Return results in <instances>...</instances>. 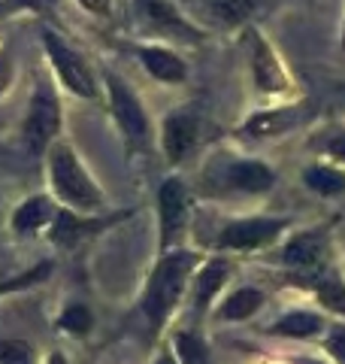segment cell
Returning a JSON list of instances; mask_svg holds the SVG:
<instances>
[{
  "instance_id": "cell-1",
  "label": "cell",
  "mask_w": 345,
  "mask_h": 364,
  "mask_svg": "<svg viewBox=\"0 0 345 364\" xmlns=\"http://www.w3.org/2000/svg\"><path fill=\"white\" fill-rule=\"evenodd\" d=\"M197 261L200 255L191 252V249H176V252L160 255L143 291V313L148 318V325H152V331H160L167 325V318L176 310Z\"/></svg>"
},
{
  "instance_id": "cell-2",
  "label": "cell",
  "mask_w": 345,
  "mask_h": 364,
  "mask_svg": "<svg viewBox=\"0 0 345 364\" xmlns=\"http://www.w3.org/2000/svg\"><path fill=\"white\" fill-rule=\"evenodd\" d=\"M49 179H52L55 195L76 210H100L103 200H106L103 191L97 188V182L79 164L76 152L67 143L49 146Z\"/></svg>"
},
{
  "instance_id": "cell-3",
  "label": "cell",
  "mask_w": 345,
  "mask_h": 364,
  "mask_svg": "<svg viewBox=\"0 0 345 364\" xmlns=\"http://www.w3.org/2000/svg\"><path fill=\"white\" fill-rule=\"evenodd\" d=\"M243 49L251 67V79H255V88L261 95H288L294 88L291 73L285 70L282 58L275 55V49L270 46V40L263 37L258 28H248L243 37Z\"/></svg>"
},
{
  "instance_id": "cell-4",
  "label": "cell",
  "mask_w": 345,
  "mask_h": 364,
  "mask_svg": "<svg viewBox=\"0 0 345 364\" xmlns=\"http://www.w3.org/2000/svg\"><path fill=\"white\" fill-rule=\"evenodd\" d=\"M291 228L288 219H273V215H251V219H236L224 225L215 237V249L227 252H258V249L273 246Z\"/></svg>"
},
{
  "instance_id": "cell-5",
  "label": "cell",
  "mask_w": 345,
  "mask_h": 364,
  "mask_svg": "<svg viewBox=\"0 0 345 364\" xmlns=\"http://www.w3.org/2000/svg\"><path fill=\"white\" fill-rule=\"evenodd\" d=\"M58 131H61V104H58L55 91L49 85H40L37 95L31 97L28 119H25V140L31 152H45L55 143Z\"/></svg>"
},
{
  "instance_id": "cell-6",
  "label": "cell",
  "mask_w": 345,
  "mask_h": 364,
  "mask_svg": "<svg viewBox=\"0 0 345 364\" xmlns=\"http://www.w3.org/2000/svg\"><path fill=\"white\" fill-rule=\"evenodd\" d=\"M191 195L188 186L179 176H167L158 188V219H160V249H167L179 240V234L188 225Z\"/></svg>"
},
{
  "instance_id": "cell-7",
  "label": "cell",
  "mask_w": 345,
  "mask_h": 364,
  "mask_svg": "<svg viewBox=\"0 0 345 364\" xmlns=\"http://www.w3.org/2000/svg\"><path fill=\"white\" fill-rule=\"evenodd\" d=\"M327 255H330V237L324 231H300L288 237L285 246L279 249L282 264L306 279L327 267Z\"/></svg>"
},
{
  "instance_id": "cell-8",
  "label": "cell",
  "mask_w": 345,
  "mask_h": 364,
  "mask_svg": "<svg viewBox=\"0 0 345 364\" xmlns=\"http://www.w3.org/2000/svg\"><path fill=\"white\" fill-rule=\"evenodd\" d=\"M45 52H49V58H52V67L58 70V76H61V82L73 91V95L79 97H97V85H94V76H91L88 70V64L79 58V55L70 49L67 43H61L55 37L52 31H45Z\"/></svg>"
},
{
  "instance_id": "cell-9",
  "label": "cell",
  "mask_w": 345,
  "mask_h": 364,
  "mask_svg": "<svg viewBox=\"0 0 345 364\" xmlns=\"http://www.w3.org/2000/svg\"><path fill=\"white\" fill-rule=\"evenodd\" d=\"M106 85H109L112 116H115V122H119L121 134L128 136L131 143H146L148 140V119H146V109L140 104V97H136L115 73L106 76Z\"/></svg>"
},
{
  "instance_id": "cell-10",
  "label": "cell",
  "mask_w": 345,
  "mask_h": 364,
  "mask_svg": "<svg viewBox=\"0 0 345 364\" xmlns=\"http://www.w3.org/2000/svg\"><path fill=\"white\" fill-rule=\"evenodd\" d=\"M221 186L227 191H239V195H267L275 186V173L270 164L255 161V158H234L221 167Z\"/></svg>"
},
{
  "instance_id": "cell-11",
  "label": "cell",
  "mask_w": 345,
  "mask_h": 364,
  "mask_svg": "<svg viewBox=\"0 0 345 364\" xmlns=\"http://www.w3.org/2000/svg\"><path fill=\"white\" fill-rule=\"evenodd\" d=\"M136 13H140V18L158 33L182 37V40H200V31L194 28L170 0H136Z\"/></svg>"
},
{
  "instance_id": "cell-12",
  "label": "cell",
  "mask_w": 345,
  "mask_h": 364,
  "mask_svg": "<svg viewBox=\"0 0 345 364\" xmlns=\"http://www.w3.org/2000/svg\"><path fill=\"white\" fill-rule=\"evenodd\" d=\"M200 140V122L191 112H172L164 122V134H160V143H164V152L172 164L185 161L194 152V146Z\"/></svg>"
},
{
  "instance_id": "cell-13",
  "label": "cell",
  "mask_w": 345,
  "mask_h": 364,
  "mask_svg": "<svg viewBox=\"0 0 345 364\" xmlns=\"http://www.w3.org/2000/svg\"><path fill=\"white\" fill-rule=\"evenodd\" d=\"M300 122V107L285 104V107H270V109H258L255 116H248L243 124V134L255 136V140H270L285 131H291Z\"/></svg>"
},
{
  "instance_id": "cell-14",
  "label": "cell",
  "mask_w": 345,
  "mask_h": 364,
  "mask_svg": "<svg viewBox=\"0 0 345 364\" xmlns=\"http://www.w3.org/2000/svg\"><path fill=\"white\" fill-rule=\"evenodd\" d=\"M140 61L155 79H160V82L176 85V82H185V76H188L185 61H182L172 49H167V46H143Z\"/></svg>"
},
{
  "instance_id": "cell-15",
  "label": "cell",
  "mask_w": 345,
  "mask_h": 364,
  "mask_svg": "<svg viewBox=\"0 0 345 364\" xmlns=\"http://www.w3.org/2000/svg\"><path fill=\"white\" fill-rule=\"evenodd\" d=\"M327 331V322L321 313L312 310H294L285 313L282 318H275L270 325V334L275 337H291V340H309V337H321Z\"/></svg>"
},
{
  "instance_id": "cell-16",
  "label": "cell",
  "mask_w": 345,
  "mask_h": 364,
  "mask_svg": "<svg viewBox=\"0 0 345 364\" xmlns=\"http://www.w3.org/2000/svg\"><path fill=\"white\" fill-rule=\"evenodd\" d=\"M227 277H230V264H227L224 258H212V261H206L203 270L197 273V279H194V310L203 313L206 306L212 304L215 294L224 289Z\"/></svg>"
},
{
  "instance_id": "cell-17",
  "label": "cell",
  "mask_w": 345,
  "mask_h": 364,
  "mask_svg": "<svg viewBox=\"0 0 345 364\" xmlns=\"http://www.w3.org/2000/svg\"><path fill=\"white\" fill-rule=\"evenodd\" d=\"M306 286H312L315 298H318V304L324 306V310L336 313V316H345V279L339 277L336 270H330V267L318 270L315 277L306 279Z\"/></svg>"
},
{
  "instance_id": "cell-18",
  "label": "cell",
  "mask_w": 345,
  "mask_h": 364,
  "mask_svg": "<svg viewBox=\"0 0 345 364\" xmlns=\"http://www.w3.org/2000/svg\"><path fill=\"white\" fill-rule=\"evenodd\" d=\"M97 228H103V222L79 219V215L70 210H58L55 219H52V243L55 246H73V243L82 240L85 234L97 231Z\"/></svg>"
},
{
  "instance_id": "cell-19",
  "label": "cell",
  "mask_w": 345,
  "mask_h": 364,
  "mask_svg": "<svg viewBox=\"0 0 345 364\" xmlns=\"http://www.w3.org/2000/svg\"><path fill=\"white\" fill-rule=\"evenodd\" d=\"M261 306H263V291L246 286V289H236L234 294H227V301L218 306L215 316L221 318V322H246Z\"/></svg>"
},
{
  "instance_id": "cell-20",
  "label": "cell",
  "mask_w": 345,
  "mask_h": 364,
  "mask_svg": "<svg viewBox=\"0 0 345 364\" xmlns=\"http://www.w3.org/2000/svg\"><path fill=\"white\" fill-rule=\"evenodd\" d=\"M258 6H261V0H206L209 16L218 25H227V28L246 25V21L258 13Z\"/></svg>"
},
{
  "instance_id": "cell-21",
  "label": "cell",
  "mask_w": 345,
  "mask_h": 364,
  "mask_svg": "<svg viewBox=\"0 0 345 364\" xmlns=\"http://www.w3.org/2000/svg\"><path fill=\"white\" fill-rule=\"evenodd\" d=\"M55 219V207H52V200L49 198H28L21 207L16 210L13 215V228L21 234H28V231H37V228H43L45 222H52Z\"/></svg>"
},
{
  "instance_id": "cell-22",
  "label": "cell",
  "mask_w": 345,
  "mask_h": 364,
  "mask_svg": "<svg viewBox=\"0 0 345 364\" xmlns=\"http://www.w3.org/2000/svg\"><path fill=\"white\" fill-rule=\"evenodd\" d=\"M303 186L315 195H324V198H333V195H342L345 191V173L330 164H312L303 170Z\"/></svg>"
},
{
  "instance_id": "cell-23",
  "label": "cell",
  "mask_w": 345,
  "mask_h": 364,
  "mask_svg": "<svg viewBox=\"0 0 345 364\" xmlns=\"http://www.w3.org/2000/svg\"><path fill=\"white\" fill-rule=\"evenodd\" d=\"M172 346H176V355L182 364H209V346L194 331H179Z\"/></svg>"
},
{
  "instance_id": "cell-24",
  "label": "cell",
  "mask_w": 345,
  "mask_h": 364,
  "mask_svg": "<svg viewBox=\"0 0 345 364\" xmlns=\"http://www.w3.org/2000/svg\"><path fill=\"white\" fill-rule=\"evenodd\" d=\"M58 325H61L67 334H73V337H85L91 328H94V316H91V310L85 304H73V306H67V310L61 313Z\"/></svg>"
},
{
  "instance_id": "cell-25",
  "label": "cell",
  "mask_w": 345,
  "mask_h": 364,
  "mask_svg": "<svg viewBox=\"0 0 345 364\" xmlns=\"http://www.w3.org/2000/svg\"><path fill=\"white\" fill-rule=\"evenodd\" d=\"M0 364H33V349L25 340H0Z\"/></svg>"
},
{
  "instance_id": "cell-26",
  "label": "cell",
  "mask_w": 345,
  "mask_h": 364,
  "mask_svg": "<svg viewBox=\"0 0 345 364\" xmlns=\"http://www.w3.org/2000/svg\"><path fill=\"white\" fill-rule=\"evenodd\" d=\"M324 349L330 352V358L336 364H345V322L330 325L324 331Z\"/></svg>"
},
{
  "instance_id": "cell-27",
  "label": "cell",
  "mask_w": 345,
  "mask_h": 364,
  "mask_svg": "<svg viewBox=\"0 0 345 364\" xmlns=\"http://www.w3.org/2000/svg\"><path fill=\"white\" fill-rule=\"evenodd\" d=\"M49 264H40V267H33V270H28V273H21V277H16V279H4L0 282V294L4 291H16V289H25V286H31V282H40V279H45L49 277Z\"/></svg>"
},
{
  "instance_id": "cell-28",
  "label": "cell",
  "mask_w": 345,
  "mask_h": 364,
  "mask_svg": "<svg viewBox=\"0 0 345 364\" xmlns=\"http://www.w3.org/2000/svg\"><path fill=\"white\" fill-rule=\"evenodd\" d=\"M324 152L333 158V161L345 164V131H342V134H336V136H330V140L324 143Z\"/></svg>"
},
{
  "instance_id": "cell-29",
  "label": "cell",
  "mask_w": 345,
  "mask_h": 364,
  "mask_svg": "<svg viewBox=\"0 0 345 364\" xmlns=\"http://www.w3.org/2000/svg\"><path fill=\"white\" fill-rule=\"evenodd\" d=\"M13 85V58L6 52H0V95Z\"/></svg>"
},
{
  "instance_id": "cell-30",
  "label": "cell",
  "mask_w": 345,
  "mask_h": 364,
  "mask_svg": "<svg viewBox=\"0 0 345 364\" xmlns=\"http://www.w3.org/2000/svg\"><path fill=\"white\" fill-rule=\"evenodd\" d=\"M79 4L94 16H109L112 13V0H79Z\"/></svg>"
},
{
  "instance_id": "cell-31",
  "label": "cell",
  "mask_w": 345,
  "mask_h": 364,
  "mask_svg": "<svg viewBox=\"0 0 345 364\" xmlns=\"http://www.w3.org/2000/svg\"><path fill=\"white\" fill-rule=\"evenodd\" d=\"M45 364H70V361H67V358L61 355V352H55V355H52L49 361H45Z\"/></svg>"
},
{
  "instance_id": "cell-32",
  "label": "cell",
  "mask_w": 345,
  "mask_h": 364,
  "mask_svg": "<svg viewBox=\"0 0 345 364\" xmlns=\"http://www.w3.org/2000/svg\"><path fill=\"white\" fill-rule=\"evenodd\" d=\"M155 364H176V358H172V352H164V355H160Z\"/></svg>"
},
{
  "instance_id": "cell-33",
  "label": "cell",
  "mask_w": 345,
  "mask_h": 364,
  "mask_svg": "<svg viewBox=\"0 0 345 364\" xmlns=\"http://www.w3.org/2000/svg\"><path fill=\"white\" fill-rule=\"evenodd\" d=\"M294 364H327V361H318V358H297Z\"/></svg>"
},
{
  "instance_id": "cell-34",
  "label": "cell",
  "mask_w": 345,
  "mask_h": 364,
  "mask_svg": "<svg viewBox=\"0 0 345 364\" xmlns=\"http://www.w3.org/2000/svg\"><path fill=\"white\" fill-rule=\"evenodd\" d=\"M6 13H9V6H6V4H0V16H6Z\"/></svg>"
},
{
  "instance_id": "cell-35",
  "label": "cell",
  "mask_w": 345,
  "mask_h": 364,
  "mask_svg": "<svg viewBox=\"0 0 345 364\" xmlns=\"http://www.w3.org/2000/svg\"><path fill=\"white\" fill-rule=\"evenodd\" d=\"M339 46H342V49H345V25H342V37H339Z\"/></svg>"
}]
</instances>
